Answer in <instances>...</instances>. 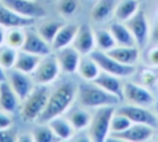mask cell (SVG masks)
Listing matches in <instances>:
<instances>
[{
    "instance_id": "1",
    "label": "cell",
    "mask_w": 158,
    "mask_h": 142,
    "mask_svg": "<svg viewBox=\"0 0 158 142\" xmlns=\"http://www.w3.org/2000/svg\"><path fill=\"white\" fill-rule=\"evenodd\" d=\"M75 94L77 88L72 81L60 83L52 93H49L47 105L36 121L41 125L51 121L57 116H60L69 107V105L75 98Z\"/></svg>"
},
{
    "instance_id": "2",
    "label": "cell",
    "mask_w": 158,
    "mask_h": 142,
    "mask_svg": "<svg viewBox=\"0 0 158 142\" xmlns=\"http://www.w3.org/2000/svg\"><path fill=\"white\" fill-rule=\"evenodd\" d=\"M77 99L79 104L85 107L115 106L118 101H121L118 96L109 93L95 83L80 84L77 89Z\"/></svg>"
},
{
    "instance_id": "3",
    "label": "cell",
    "mask_w": 158,
    "mask_h": 142,
    "mask_svg": "<svg viewBox=\"0 0 158 142\" xmlns=\"http://www.w3.org/2000/svg\"><path fill=\"white\" fill-rule=\"evenodd\" d=\"M49 98V90L46 84H38L32 89L22 104L21 116L25 121H36L44 110Z\"/></svg>"
},
{
    "instance_id": "4",
    "label": "cell",
    "mask_w": 158,
    "mask_h": 142,
    "mask_svg": "<svg viewBox=\"0 0 158 142\" xmlns=\"http://www.w3.org/2000/svg\"><path fill=\"white\" fill-rule=\"evenodd\" d=\"M115 114L114 106H101L95 112L89 125V137L91 141L102 142L106 140L110 131L112 115Z\"/></svg>"
},
{
    "instance_id": "5",
    "label": "cell",
    "mask_w": 158,
    "mask_h": 142,
    "mask_svg": "<svg viewBox=\"0 0 158 142\" xmlns=\"http://www.w3.org/2000/svg\"><path fill=\"white\" fill-rule=\"evenodd\" d=\"M90 58H93L96 64L100 67V69L105 70L106 73H110L116 77H128L132 75L136 72L135 65H127L123 63L117 62L112 57H110L106 52H101L99 49H93L90 52Z\"/></svg>"
},
{
    "instance_id": "6",
    "label": "cell",
    "mask_w": 158,
    "mask_h": 142,
    "mask_svg": "<svg viewBox=\"0 0 158 142\" xmlns=\"http://www.w3.org/2000/svg\"><path fill=\"white\" fill-rule=\"evenodd\" d=\"M115 112L125 115L135 123H144L148 126H152L154 128L158 127V116L149 110L146 109V106L139 105H123L115 110Z\"/></svg>"
},
{
    "instance_id": "7",
    "label": "cell",
    "mask_w": 158,
    "mask_h": 142,
    "mask_svg": "<svg viewBox=\"0 0 158 142\" xmlns=\"http://www.w3.org/2000/svg\"><path fill=\"white\" fill-rule=\"evenodd\" d=\"M59 63L57 57L53 56H43L33 70V79L36 80L37 84H48L53 81L58 73H59Z\"/></svg>"
},
{
    "instance_id": "8",
    "label": "cell",
    "mask_w": 158,
    "mask_h": 142,
    "mask_svg": "<svg viewBox=\"0 0 158 142\" xmlns=\"http://www.w3.org/2000/svg\"><path fill=\"white\" fill-rule=\"evenodd\" d=\"M126 26L131 31V33L133 35V37H135L136 43L138 44V47L139 48H143L146 46V43H147L148 33H149L148 22H147L144 11L138 9L137 12L131 19H128L126 21Z\"/></svg>"
},
{
    "instance_id": "9",
    "label": "cell",
    "mask_w": 158,
    "mask_h": 142,
    "mask_svg": "<svg viewBox=\"0 0 158 142\" xmlns=\"http://www.w3.org/2000/svg\"><path fill=\"white\" fill-rule=\"evenodd\" d=\"M122 89H123V98L133 105L149 106L154 102L153 95L142 85L128 81L123 84Z\"/></svg>"
},
{
    "instance_id": "10",
    "label": "cell",
    "mask_w": 158,
    "mask_h": 142,
    "mask_svg": "<svg viewBox=\"0 0 158 142\" xmlns=\"http://www.w3.org/2000/svg\"><path fill=\"white\" fill-rule=\"evenodd\" d=\"M154 133V127L144 125V123H135L128 128L121 132H111V137L114 140H123V141H147Z\"/></svg>"
},
{
    "instance_id": "11",
    "label": "cell",
    "mask_w": 158,
    "mask_h": 142,
    "mask_svg": "<svg viewBox=\"0 0 158 142\" xmlns=\"http://www.w3.org/2000/svg\"><path fill=\"white\" fill-rule=\"evenodd\" d=\"M1 2L12 11L25 17L37 19L46 15V10L32 0H1Z\"/></svg>"
},
{
    "instance_id": "12",
    "label": "cell",
    "mask_w": 158,
    "mask_h": 142,
    "mask_svg": "<svg viewBox=\"0 0 158 142\" xmlns=\"http://www.w3.org/2000/svg\"><path fill=\"white\" fill-rule=\"evenodd\" d=\"M6 77H7V81L10 83L11 88L14 89V91L16 93L19 99L25 100L27 98V95L33 89L32 88V81H31L30 77L27 75V73H23L21 70H17V69L12 68V69L9 70Z\"/></svg>"
},
{
    "instance_id": "13",
    "label": "cell",
    "mask_w": 158,
    "mask_h": 142,
    "mask_svg": "<svg viewBox=\"0 0 158 142\" xmlns=\"http://www.w3.org/2000/svg\"><path fill=\"white\" fill-rule=\"evenodd\" d=\"M25 43L22 46V51H26V52H30V53H33V54H37V56H47L51 53V47L48 44V42H46L41 35L35 31H31V30H26L25 31Z\"/></svg>"
},
{
    "instance_id": "14",
    "label": "cell",
    "mask_w": 158,
    "mask_h": 142,
    "mask_svg": "<svg viewBox=\"0 0 158 142\" xmlns=\"http://www.w3.org/2000/svg\"><path fill=\"white\" fill-rule=\"evenodd\" d=\"M95 36L93 35V31L89 25L84 23L80 25L78 28V32L74 37L73 47L81 54H90V52L94 49L95 46Z\"/></svg>"
},
{
    "instance_id": "15",
    "label": "cell",
    "mask_w": 158,
    "mask_h": 142,
    "mask_svg": "<svg viewBox=\"0 0 158 142\" xmlns=\"http://www.w3.org/2000/svg\"><path fill=\"white\" fill-rule=\"evenodd\" d=\"M35 22L32 17H25L12 11L2 2L0 4V25L7 28L11 27H28Z\"/></svg>"
},
{
    "instance_id": "16",
    "label": "cell",
    "mask_w": 158,
    "mask_h": 142,
    "mask_svg": "<svg viewBox=\"0 0 158 142\" xmlns=\"http://www.w3.org/2000/svg\"><path fill=\"white\" fill-rule=\"evenodd\" d=\"M57 59L60 69H63L67 73H74L78 69L80 62L79 52L74 47H68V46L62 49H58Z\"/></svg>"
},
{
    "instance_id": "17",
    "label": "cell",
    "mask_w": 158,
    "mask_h": 142,
    "mask_svg": "<svg viewBox=\"0 0 158 142\" xmlns=\"http://www.w3.org/2000/svg\"><path fill=\"white\" fill-rule=\"evenodd\" d=\"M93 83H95L96 85L101 86L102 89L107 90L109 93L111 94H115L116 96H118L121 100H123V89H122V85H121V81L116 78V75H112L110 73H102V74H99L94 80Z\"/></svg>"
},
{
    "instance_id": "18",
    "label": "cell",
    "mask_w": 158,
    "mask_h": 142,
    "mask_svg": "<svg viewBox=\"0 0 158 142\" xmlns=\"http://www.w3.org/2000/svg\"><path fill=\"white\" fill-rule=\"evenodd\" d=\"M106 53L114 59H116L117 62L127 65H133L138 59V49L136 48V46L135 47L118 46L106 51Z\"/></svg>"
},
{
    "instance_id": "19",
    "label": "cell",
    "mask_w": 158,
    "mask_h": 142,
    "mask_svg": "<svg viewBox=\"0 0 158 142\" xmlns=\"http://www.w3.org/2000/svg\"><path fill=\"white\" fill-rule=\"evenodd\" d=\"M41 61V56L26 52V51H19L17 56H16V61L14 64V68L17 70H21L23 73H33V70L36 69V67L38 65Z\"/></svg>"
},
{
    "instance_id": "20",
    "label": "cell",
    "mask_w": 158,
    "mask_h": 142,
    "mask_svg": "<svg viewBox=\"0 0 158 142\" xmlns=\"http://www.w3.org/2000/svg\"><path fill=\"white\" fill-rule=\"evenodd\" d=\"M19 96L11 88L9 81L0 83V107L6 112H14L17 107Z\"/></svg>"
},
{
    "instance_id": "21",
    "label": "cell",
    "mask_w": 158,
    "mask_h": 142,
    "mask_svg": "<svg viewBox=\"0 0 158 142\" xmlns=\"http://www.w3.org/2000/svg\"><path fill=\"white\" fill-rule=\"evenodd\" d=\"M78 28H79L78 25H63L59 28V31L57 32V35L52 42L53 49L58 51V49H62V48L67 47L68 44H70L74 41Z\"/></svg>"
},
{
    "instance_id": "22",
    "label": "cell",
    "mask_w": 158,
    "mask_h": 142,
    "mask_svg": "<svg viewBox=\"0 0 158 142\" xmlns=\"http://www.w3.org/2000/svg\"><path fill=\"white\" fill-rule=\"evenodd\" d=\"M110 32L112 33L117 44L127 46V47H135L136 40L126 25H122L120 22H114L110 26Z\"/></svg>"
},
{
    "instance_id": "23",
    "label": "cell",
    "mask_w": 158,
    "mask_h": 142,
    "mask_svg": "<svg viewBox=\"0 0 158 142\" xmlns=\"http://www.w3.org/2000/svg\"><path fill=\"white\" fill-rule=\"evenodd\" d=\"M116 9V0H99L91 10V19L96 22L105 21Z\"/></svg>"
},
{
    "instance_id": "24",
    "label": "cell",
    "mask_w": 158,
    "mask_h": 142,
    "mask_svg": "<svg viewBox=\"0 0 158 142\" xmlns=\"http://www.w3.org/2000/svg\"><path fill=\"white\" fill-rule=\"evenodd\" d=\"M48 126L52 128L58 140H69L73 135L74 127L70 125V122H68L64 119H60L59 116L48 121Z\"/></svg>"
},
{
    "instance_id": "25",
    "label": "cell",
    "mask_w": 158,
    "mask_h": 142,
    "mask_svg": "<svg viewBox=\"0 0 158 142\" xmlns=\"http://www.w3.org/2000/svg\"><path fill=\"white\" fill-rule=\"evenodd\" d=\"M99 69H100V67L90 57L80 59L79 65H78V72H79L80 77L85 80H89V81H93L100 74Z\"/></svg>"
},
{
    "instance_id": "26",
    "label": "cell",
    "mask_w": 158,
    "mask_h": 142,
    "mask_svg": "<svg viewBox=\"0 0 158 142\" xmlns=\"http://www.w3.org/2000/svg\"><path fill=\"white\" fill-rule=\"evenodd\" d=\"M138 10L137 0H121L115 9V16L121 21H127Z\"/></svg>"
},
{
    "instance_id": "27",
    "label": "cell",
    "mask_w": 158,
    "mask_h": 142,
    "mask_svg": "<svg viewBox=\"0 0 158 142\" xmlns=\"http://www.w3.org/2000/svg\"><path fill=\"white\" fill-rule=\"evenodd\" d=\"M63 26L62 22L59 21H54V20H49V21H46L40 25L38 27V33L41 35V37L48 42V43H52L57 32L59 31V28Z\"/></svg>"
},
{
    "instance_id": "28",
    "label": "cell",
    "mask_w": 158,
    "mask_h": 142,
    "mask_svg": "<svg viewBox=\"0 0 158 142\" xmlns=\"http://www.w3.org/2000/svg\"><path fill=\"white\" fill-rule=\"evenodd\" d=\"M22 27H11L7 32H6V37H5V41L6 43L17 49V48H22L23 43H25V31L21 30Z\"/></svg>"
},
{
    "instance_id": "29",
    "label": "cell",
    "mask_w": 158,
    "mask_h": 142,
    "mask_svg": "<svg viewBox=\"0 0 158 142\" xmlns=\"http://www.w3.org/2000/svg\"><path fill=\"white\" fill-rule=\"evenodd\" d=\"M68 119L70 125L77 130L85 128L86 126L90 125V121H91L90 115L84 110H73V112L69 114Z\"/></svg>"
},
{
    "instance_id": "30",
    "label": "cell",
    "mask_w": 158,
    "mask_h": 142,
    "mask_svg": "<svg viewBox=\"0 0 158 142\" xmlns=\"http://www.w3.org/2000/svg\"><path fill=\"white\" fill-rule=\"evenodd\" d=\"M95 41H96V44L99 46V48L104 49V51H109L116 46V41H115L112 33L110 31H106V30L96 31Z\"/></svg>"
},
{
    "instance_id": "31",
    "label": "cell",
    "mask_w": 158,
    "mask_h": 142,
    "mask_svg": "<svg viewBox=\"0 0 158 142\" xmlns=\"http://www.w3.org/2000/svg\"><path fill=\"white\" fill-rule=\"evenodd\" d=\"M32 135H33V140L37 142H53L58 140L54 132L52 131V128L49 126H46L44 123H41V126L35 128Z\"/></svg>"
},
{
    "instance_id": "32",
    "label": "cell",
    "mask_w": 158,
    "mask_h": 142,
    "mask_svg": "<svg viewBox=\"0 0 158 142\" xmlns=\"http://www.w3.org/2000/svg\"><path fill=\"white\" fill-rule=\"evenodd\" d=\"M17 52L12 47H5L0 49V65L5 69H11L14 68L15 61H16Z\"/></svg>"
},
{
    "instance_id": "33",
    "label": "cell",
    "mask_w": 158,
    "mask_h": 142,
    "mask_svg": "<svg viewBox=\"0 0 158 142\" xmlns=\"http://www.w3.org/2000/svg\"><path fill=\"white\" fill-rule=\"evenodd\" d=\"M131 122L132 121L128 117H126L125 115H121V114L115 112L112 115V119H111L110 130H111V132H121V131H125L126 128H128L131 126Z\"/></svg>"
},
{
    "instance_id": "34",
    "label": "cell",
    "mask_w": 158,
    "mask_h": 142,
    "mask_svg": "<svg viewBox=\"0 0 158 142\" xmlns=\"http://www.w3.org/2000/svg\"><path fill=\"white\" fill-rule=\"evenodd\" d=\"M158 70H154L153 68H149V69H142L141 72V75H139V79H141V83L146 86H153L157 80H158Z\"/></svg>"
},
{
    "instance_id": "35",
    "label": "cell",
    "mask_w": 158,
    "mask_h": 142,
    "mask_svg": "<svg viewBox=\"0 0 158 142\" xmlns=\"http://www.w3.org/2000/svg\"><path fill=\"white\" fill-rule=\"evenodd\" d=\"M78 7V0H60L58 10L63 16H72Z\"/></svg>"
},
{
    "instance_id": "36",
    "label": "cell",
    "mask_w": 158,
    "mask_h": 142,
    "mask_svg": "<svg viewBox=\"0 0 158 142\" xmlns=\"http://www.w3.org/2000/svg\"><path fill=\"white\" fill-rule=\"evenodd\" d=\"M16 140V133L10 127L0 130V142H12Z\"/></svg>"
},
{
    "instance_id": "37",
    "label": "cell",
    "mask_w": 158,
    "mask_h": 142,
    "mask_svg": "<svg viewBox=\"0 0 158 142\" xmlns=\"http://www.w3.org/2000/svg\"><path fill=\"white\" fill-rule=\"evenodd\" d=\"M147 61L152 67H158V46L153 47L147 53Z\"/></svg>"
},
{
    "instance_id": "38",
    "label": "cell",
    "mask_w": 158,
    "mask_h": 142,
    "mask_svg": "<svg viewBox=\"0 0 158 142\" xmlns=\"http://www.w3.org/2000/svg\"><path fill=\"white\" fill-rule=\"evenodd\" d=\"M11 123H12L11 119H10L6 114H1V112H0V130L10 127V126H11Z\"/></svg>"
},
{
    "instance_id": "39",
    "label": "cell",
    "mask_w": 158,
    "mask_h": 142,
    "mask_svg": "<svg viewBox=\"0 0 158 142\" xmlns=\"http://www.w3.org/2000/svg\"><path fill=\"white\" fill-rule=\"evenodd\" d=\"M152 37L154 41L158 42V16L156 19V22H154V26H153V32H152Z\"/></svg>"
},
{
    "instance_id": "40",
    "label": "cell",
    "mask_w": 158,
    "mask_h": 142,
    "mask_svg": "<svg viewBox=\"0 0 158 142\" xmlns=\"http://www.w3.org/2000/svg\"><path fill=\"white\" fill-rule=\"evenodd\" d=\"M5 37H6V32H5V30H4V26L0 25V46L4 43Z\"/></svg>"
},
{
    "instance_id": "41",
    "label": "cell",
    "mask_w": 158,
    "mask_h": 142,
    "mask_svg": "<svg viewBox=\"0 0 158 142\" xmlns=\"http://www.w3.org/2000/svg\"><path fill=\"white\" fill-rule=\"evenodd\" d=\"M7 79V77H6V74H5V72H4V68L0 65V83H2V81H5Z\"/></svg>"
},
{
    "instance_id": "42",
    "label": "cell",
    "mask_w": 158,
    "mask_h": 142,
    "mask_svg": "<svg viewBox=\"0 0 158 142\" xmlns=\"http://www.w3.org/2000/svg\"><path fill=\"white\" fill-rule=\"evenodd\" d=\"M156 115L158 116V101L156 102Z\"/></svg>"
},
{
    "instance_id": "43",
    "label": "cell",
    "mask_w": 158,
    "mask_h": 142,
    "mask_svg": "<svg viewBox=\"0 0 158 142\" xmlns=\"http://www.w3.org/2000/svg\"><path fill=\"white\" fill-rule=\"evenodd\" d=\"M156 141H158V136H157V137H156Z\"/></svg>"
}]
</instances>
